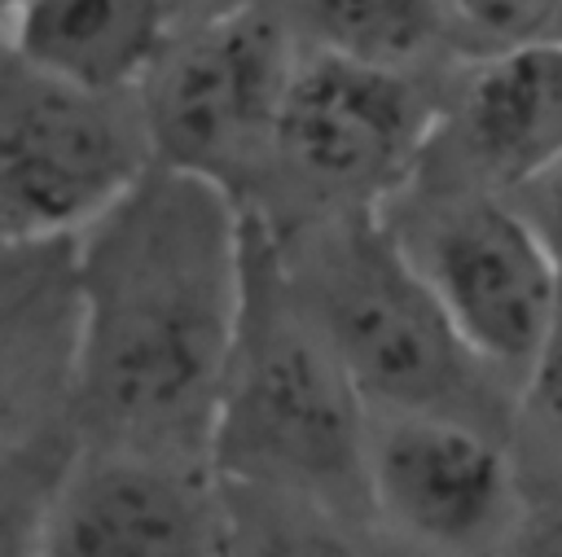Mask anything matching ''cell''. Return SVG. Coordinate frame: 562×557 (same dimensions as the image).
I'll return each instance as SVG.
<instances>
[{
	"instance_id": "1",
	"label": "cell",
	"mask_w": 562,
	"mask_h": 557,
	"mask_svg": "<svg viewBox=\"0 0 562 557\" xmlns=\"http://www.w3.org/2000/svg\"><path fill=\"white\" fill-rule=\"evenodd\" d=\"M246 259V206L171 167H154L75 241L88 447L211 465Z\"/></svg>"
},
{
	"instance_id": "2",
	"label": "cell",
	"mask_w": 562,
	"mask_h": 557,
	"mask_svg": "<svg viewBox=\"0 0 562 557\" xmlns=\"http://www.w3.org/2000/svg\"><path fill=\"white\" fill-rule=\"evenodd\" d=\"M246 219V307L220 395L211 465L224 482L303 496L373 522L369 403L294 303L268 224L255 211Z\"/></svg>"
},
{
	"instance_id": "3",
	"label": "cell",
	"mask_w": 562,
	"mask_h": 557,
	"mask_svg": "<svg viewBox=\"0 0 562 557\" xmlns=\"http://www.w3.org/2000/svg\"><path fill=\"white\" fill-rule=\"evenodd\" d=\"M272 246L294 303L334 346L369 412L457 417L496 434L514 430V386L461 342L378 215H329L281 228Z\"/></svg>"
},
{
	"instance_id": "4",
	"label": "cell",
	"mask_w": 562,
	"mask_h": 557,
	"mask_svg": "<svg viewBox=\"0 0 562 557\" xmlns=\"http://www.w3.org/2000/svg\"><path fill=\"white\" fill-rule=\"evenodd\" d=\"M448 70L404 75L303 44L268 184L246 211L272 232L329 215H378L426 162Z\"/></svg>"
},
{
	"instance_id": "5",
	"label": "cell",
	"mask_w": 562,
	"mask_h": 557,
	"mask_svg": "<svg viewBox=\"0 0 562 557\" xmlns=\"http://www.w3.org/2000/svg\"><path fill=\"white\" fill-rule=\"evenodd\" d=\"M299 57L303 39L281 0H255L184 22L140 83L158 167L211 180L250 206L272 171Z\"/></svg>"
},
{
	"instance_id": "6",
	"label": "cell",
	"mask_w": 562,
	"mask_h": 557,
	"mask_svg": "<svg viewBox=\"0 0 562 557\" xmlns=\"http://www.w3.org/2000/svg\"><path fill=\"white\" fill-rule=\"evenodd\" d=\"M75 241L4 246L0 276V557L31 544L83 456Z\"/></svg>"
},
{
	"instance_id": "7",
	"label": "cell",
	"mask_w": 562,
	"mask_h": 557,
	"mask_svg": "<svg viewBox=\"0 0 562 557\" xmlns=\"http://www.w3.org/2000/svg\"><path fill=\"white\" fill-rule=\"evenodd\" d=\"M378 219L461 342L518 395L562 307V268L527 215L496 193L413 180Z\"/></svg>"
},
{
	"instance_id": "8",
	"label": "cell",
	"mask_w": 562,
	"mask_h": 557,
	"mask_svg": "<svg viewBox=\"0 0 562 557\" xmlns=\"http://www.w3.org/2000/svg\"><path fill=\"white\" fill-rule=\"evenodd\" d=\"M158 167L140 92H88L4 53L0 232L79 241Z\"/></svg>"
},
{
	"instance_id": "9",
	"label": "cell",
	"mask_w": 562,
	"mask_h": 557,
	"mask_svg": "<svg viewBox=\"0 0 562 557\" xmlns=\"http://www.w3.org/2000/svg\"><path fill=\"white\" fill-rule=\"evenodd\" d=\"M369 509L395 557H496L531 504L509 434L369 412Z\"/></svg>"
},
{
	"instance_id": "10",
	"label": "cell",
	"mask_w": 562,
	"mask_h": 557,
	"mask_svg": "<svg viewBox=\"0 0 562 557\" xmlns=\"http://www.w3.org/2000/svg\"><path fill=\"white\" fill-rule=\"evenodd\" d=\"M31 557H224V487L211 465L83 447Z\"/></svg>"
},
{
	"instance_id": "11",
	"label": "cell",
	"mask_w": 562,
	"mask_h": 557,
	"mask_svg": "<svg viewBox=\"0 0 562 557\" xmlns=\"http://www.w3.org/2000/svg\"><path fill=\"white\" fill-rule=\"evenodd\" d=\"M562 158V35L461 57L417 180L514 197Z\"/></svg>"
},
{
	"instance_id": "12",
	"label": "cell",
	"mask_w": 562,
	"mask_h": 557,
	"mask_svg": "<svg viewBox=\"0 0 562 557\" xmlns=\"http://www.w3.org/2000/svg\"><path fill=\"white\" fill-rule=\"evenodd\" d=\"M180 26L171 0H26L4 13V53L88 92H140Z\"/></svg>"
},
{
	"instance_id": "13",
	"label": "cell",
	"mask_w": 562,
	"mask_h": 557,
	"mask_svg": "<svg viewBox=\"0 0 562 557\" xmlns=\"http://www.w3.org/2000/svg\"><path fill=\"white\" fill-rule=\"evenodd\" d=\"M307 48L404 75H439L461 61L448 0H281Z\"/></svg>"
},
{
	"instance_id": "14",
	"label": "cell",
	"mask_w": 562,
	"mask_h": 557,
	"mask_svg": "<svg viewBox=\"0 0 562 557\" xmlns=\"http://www.w3.org/2000/svg\"><path fill=\"white\" fill-rule=\"evenodd\" d=\"M224 557H395L373 522L329 504L224 482Z\"/></svg>"
},
{
	"instance_id": "15",
	"label": "cell",
	"mask_w": 562,
	"mask_h": 557,
	"mask_svg": "<svg viewBox=\"0 0 562 557\" xmlns=\"http://www.w3.org/2000/svg\"><path fill=\"white\" fill-rule=\"evenodd\" d=\"M509 447L527 504H562V307L518 386Z\"/></svg>"
},
{
	"instance_id": "16",
	"label": "cell",
	"mask_w": 562,
	"mask_h": 557,
	"mask_svg": "<svg viewBox=\"0 0 562 557\" xmlns=\"http://www.w3.org/2000/svg\"><path fill=\"white\" fill-rule=\"evenodd\" d=\"M461 57H487L562 31V0H448Z\"/></svg>"
},
{
	"instance_id": "17",
	"label": "cell",
	"mask_w": 562,
	"mask_h": 557,
	"mask_svg": "<svg viewBox=\"0 0 562 557\" xmlns=\"http://www.w3.org/2000/svg\"><path fill=\"white\" fill-rule=\"evenodd\" d=\"M509 202L527 215V224L540 232V241L549 246V254L562 268V158L544 175H536L527 189H518Z\"/></svg>"
},
{
	"instance_id": "18",
	"label": "cell",
	"mask_w": 562,
	"mask_h": 557,
	"mask_svg": "<svg viewBox=\"0 0 562 557\" xmlns=\"http://www.w3.org/2000/svg\"><path fill=\"white\" fill-rule=\"evenodd\" d=\"M496 557H562V504H531Z\"/></svg>"
},
{
	"instance_id": "19",
	"label": "cell",
	"mask_w": 562,
	"mask_h": 557,
	"mask_svg": "<svg viewBox=\"0 0 562 557\" xmlns=\"http://www.w3.org/2000/svg\"><path fill=\"white\" fill-rule=\"evenodd\" d=\"M180 9L184 22H198V18H215L224 9H237V4H255V0H171Z\"/></svg>"
},
{
	"instance_id": "20",
	"label": "cell",
	"mask_w": 562,
	"mask_h": 557,
	"mask_svg": "<svg viewBox=\"0 0 562 557\" xmlns=\"http://www.w3.org/2000/svg\"><path fill=\"white\" fill-rule=\"evenodd\" d=\"M18 4H26V0H4V13H9V9H18Z\"/></svg>"
},
{
	"instance_id": "21",
	"label": "cell",
	"mask_w": 562,
	"mask_h": 557,
	"mask_svg": "<svg viewBox=\"0 0 562 557\" xmlns=\"http://www.w3.org/2000/svg\"><path fill=\"white\" fill-rule=\"evenodd\" d=\"M558 35H562V31H558Z\"/></svg>"
}]
</instances>
